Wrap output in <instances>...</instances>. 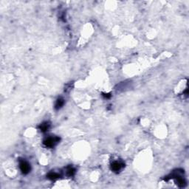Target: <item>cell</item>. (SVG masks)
I'll return each instance as SVG.
<instances>
[{"label":"cell","mask_w":189,"mask_h":189,"mask_svg":"<svg viewBox=\"0 0 189 189\" xmlns=\"http://www.w3.org/2000/svg\"><path fill=\"white\" fill-rule=\"evenodd\" d=\"M59 140H60V139L57 137H48V138H46L45 140H44V144H45V146L46 147L51 148V147H53L58 142H59Z\"/></svg>","instance_id":"obj_1"},{"label":"cell","mask_w":189,"mask_h":189,"mask_svg":"<svg viewBox=\"0 0 189 189\" xmlns=\"http://www.w3.org/2000/svg\"><path fill=\"white\" fill-rule=\"evenodd\" d=\"M19 168L21 171L24 174H27L30 171V166L29 165V163L24 160H21L19 163Z\"/></svg>","instance_id":"obj_2"},{"label":"cell","mask_w":189,"mask_h":189,"mask_svg":"<svg viewBox=\"0 0 189 189\" xmlns=\"http://www.w3.org/2000/svg\"><path fill=\"white\" fill-rule=\"evenodd\" d=\"M123 164L122 163L116 161V162H114V163L112 164L111 168H112V171H115V172H118V171H119L123 168Z\"/></svg>","instance_id":"obj_3"},{"label":"cell","mask_w":189,"mask_h":189,"mask_svg":"<svg viewBox=\"0 0 189 189\" xmlns=\"http://www.w3.org/2000/svg\"><path fill=\"white\" fill-rule=\"evenodd\" d=\"M59 177H60L59 174H57V173H55V172H51L47 175V178L50 179V180H55L59 178Z\"/></svg>","instance_id":"obj_4"},{"label":"cell","mask_w":189,"mask_h":189,"mask_svg":"<svg viewBox=\"0 0 189 189\" xmlns=\"http://www.w3.org/2000/svg\"><path fill=\"white\" fill-rule=\"evenodd\" d=\"M64 104V101L63 99H61V98L58 99L56 103H55V108L56 109H59L60 108H61L63 106Z\"/></svg>","instance_id":"obj_5"},{"label":"cell","mask_w":189,"mask_h":189,"mask_svg":"<svg viewBox=\"0 0 189 189\" xmlns=\"http://www.w3.org/2000/svg\"><path fill=\"white\" fill-rule=\"evenodd\" d=\"M49 126H50V124L46 122V123H44L41 124L40 126H39V129H40V130L41 131V132H46V131L48 130Z\"/></svg>","instance_id":"obj_6"},{"label":"cell","mask_w":189,"mask_h":189,"mask_svg":"<svg viewBox=\"0 0 189 189\" xmlns=\"http://www.w3.org/2000/svg\"><path fill=\"white\" fill-rule=\"evenodd\" d=\"M67 174L69 177H72L75 174V169L72 167H69L67 170Z\"/></svg>","instance_id":"obj_7"},{"label":"cell","mask_w":189,"mask_h":189,"mask_svg":"<svg viewBox=\"0 0 189 189\" xmlns=\"http://www.w3.org/2000/svg\"><path fill=\"white\" fill-rule=\"evenodd\" d=\"M105 98H109L110 97H111V95H109V94H104L103 95Z\"/></svg>","instance_id":"obj_8"}]
</instances>
